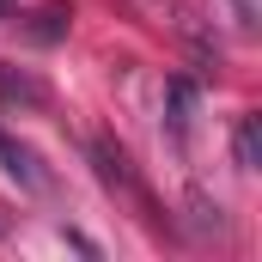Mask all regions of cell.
I'll return each instance as SVG.
<instances>
[{
	"label": "cell",
	"instance_id": "cell-1",
	"mask_svg": "<svg viewBox=\"0 0 262 262\" xmlns=\"http://www.w3.org/2000/svg\"><path fill=\"white\" fill-rule=\"evenodd\" d=\"M0 171H6L25 195H43V189H49V171H43L37 146H25L18 134H6V128H0Z\"/></svg>",
	"mask_w": 262,
	"mask_h": 262
},
{
	"label": "cell",
	"instance_id": "cell-2",
	"mask_svg": "<svg viewBox=\"0 0 262 262\" xmlns=\"http://www.w3.org/2000/svg\"><path fill=\"white\" fill-rule=\"evenodd\" d=\"M0 104H12V110H49V85L37 73H25V67L0 61Z\"/></svg>",
	"mask_w": 262,
	"mask_h": 262
},
{
	"label": "cell",
	"instance_id": "cell-3",
	"mask_svg": "<svg viewBox=\"0 0 262 262\" xmlns=\"http://www.w3.org/2000/svg\"><path fill=\"white\" fill-rule=\"evenodd\" d=\"M165 122H171L177 140L189 134V122H195V79H171L165 85Z\"/></svg>",
	"mask_w": 262,
	"mask_h": 262
},
{
	"label": "cell",
	"instance_id": "cell-4",
	"mask_svg": "<svg viewBox=\"0 0 262 262\" xmlns=\"http://www.w3.org/2000/svg\"><path fill=\"white\" fill-rule=\"evenodd\" d=\"M232 152H238V165H244V171H256V165H262V116H238Z\"/></svg>",
	"mask_w": 262,
	"mask_h": 262
},
{
	"label": "cell",
	"instance_id": "cell-5",
	"mask_svg": "<svg viewBox=\"0 0 262 262\" xmlns=\"http://www.w3.org/2000/svg\"><path fill=\"white\" fill-rule=\"evenodd\" d=\"M92 159H98V177H104L110 189H122V183H128V159H122L110 140H92Z\"/></svg>",
	"mask_w": 262,
	"mask_h": 262
},
{
	"label": "cell",
	"instance_id": "cell-6",
	"mask_svg": "<svg viewBox=\"0 0 262 262\" xmlns=\"http://www.w3.org/2000/svg\"><path fill=\"white\" fill-rule=\"evenodd\" d=\"M67 18H73L67 6H49V12H37V25H31V37H37V43H55V37L67 31Z\"/></svg>",
	"mask_w": 262,
	"mask_h": 262
},
{
	"label": "cell",
	"instance_id": "cell-7",
	"mask_svg": "<svg viewBox=\"0 0 262 262\" xmlns=\"http://www.w3.org/2000/svg\"><path fill=\"white\" fill-rule=\"evenodd\" d=\"M189 207H195V232H220V201L189 195Z\"/></svg>",
	"mask_w": 262,
	"mask_h": 262
},
{
	"label": "cell",
	"instance_id": "cell-8",
	"mask_svg": "<svg viewBox=\"0 0 262 262\" xmlns=\"http://www.w3.org/2000/svg\"><path fill=\"white\" fill-rule=\"evenodd\" d=\"M232 12H238L244 31H256V25H262V0H232Z\"/></svg>",
	"mask_w": 262,
	"mask_h": 262
},
{
	"label": "cell",
	"instance_id": "cell-9",
	"mask_svg": "<svg viewBox=\"0 0 262 262\" xmlns=\"http://www.w3.org/2000/svg\"><path fill=\"white\" fill-rule=\"evenodd\" d=\"M0 18H6V0H0Z\"/></svg>",
	"mask_w": 262,
	"mask_h": 262
}]
</instances>
